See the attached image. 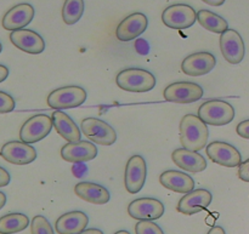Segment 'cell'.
Listing matches in <instances>:
<instances>
[{
  "label": "cell",
  "instance_id": "1",
  "mask_svg": "<svg viewBox=\"0 0 249 234\" xmlns=\"http://www.w3.org/2000/svg\"><path fill=\"white\" fill-rule=\"evenodd\" d=\"M209 131L207 124L195 114H186L180 121V142L182 148L194 152L203 150L207 146Z\"/></svg>",
  "mask_w": 249,
  "mask_h": 234
},
{
  "label": "cell",
  "instance_id": "2",
  "mask_svg": "<svg viewBox=\"0 0 249 234\" xmlns=\"http://www.w3.org/2000/svg\"><path fill=\"white\" fill-rule=\"evenodd\" d=\"M119 89L128 92H147L155 89L156 78L151 72L141 68H128L116 78Z\"/></svg>",
  "mask_w": 249,
  "mask_h": 234
},
{
  "label": "cell",
  "instance_id": "3",
  "mask_svg": "<svg viewBox=\"0 0 249 234\" xmlns=\"http://www.w3.org/2000/svg\"><path fill=\"white\" fill-rule=\"evenodd\" d=\"M198 117L203 123L213 126H224L230 124L235 118L232 104L223 100H209L201 104Z\"/></svg>",
  "mask_w": 249,
  "mask_h": 234
},
{
  "label": "cell",
  "instance_id": "4",
  "mask_svg": "<svg viewBox=\"0 0 249 234\" xmlns=\"http://www.w3.org/2000/svg\"><path fill=\"white\" fill-rule=\"evenodd\" d=\"M87 91L83 87L68 85L50 92L48 96V106L56 111L77 108L87 101Z\"/></svg>",
  "mask_w": 249,
  "mask_h": 234
},
{
  "label": "cell",
  "instance_id": "5",
  "mask_svg": "<svg viewBox=\"0 0 249 234\" xmlns=\"http://www.w3.org/2000/svg\"><path fill=\"white\" fill-rule=\"evenodd\" d=\"M53 119L48 114H36L24 121L19 130V138L24 143H36L45 138L53 129Z\"/></svg>",
  "mask_w": 249,
  "mask_h": 234
},
{
  "label": "cell",
  "instance_id": "6",
  "mask_svg": "<svg viewBox=\"0 0 249 234\" xmlns=\"http://www.w3.org/2000/svg\"><path fill=\"white\" fill-rule=\"evenodd\" d=\"M165 101L173 103L187 104L196 102L203 97V89L201 85L191 82H179L168 85L163 92Z\"/></svg>",
  "mask_w": 249,
  "mask_h": 234
},
{
  "label": "cell",
  "instance_id": "7",
  "mask_svg": "<svg viewBox=\"0 0 249 234\" xmlns=\"http://www.w3.org/2000/svg\"><path fill=\"white\" fill-rule=\"evenodd\" d=\"M162 21L172 29H187L197 21V12L190 5L175 4L170 5L163 11Z\"/></svg>",
  "mask_w": 249,
  "mask_h": 234
},
{
  "label": "cell",
  "instance_id": "8",
  "mask_svg": "<svg viewBox=\"0 0 249 234\" xmlns=\"http://www.w3.org/2000/svg\"><path fill=\"white\" fill-rule=\"evenodd\" d=\"M83 134L94 143L102 146H111L116 143V130L106 121L97 118H87L80 124Z\"/></svg>",
  "mask_w": 249,
  "mask_h": 234
},
{
  "label": "cell",
  "instance_id": "9",
  "mask_svg": "<svg viewBox=\"0 0 249 234\" xmlns=\"http://www.w3.org/2000/svg\"><path fill=\"white\" fill-rule=\"evenodd\" d=\"M147 176V167L143 157L136 154L128 160L124 172V184L130 194L139 193L143 188Z\"/></svg>",
  "mask_w": 249,
  "mask_h": 234
},
{
  "label": "cell",
  "instance_id": "10",
  "mask_svg": "<svg viewBox=\"0 0 249 234\" xmlns=\"http://www.w3.org/2000/svg\"><path fill=\"white\" fill-rule=\"evenodd\" d=\"M164 205L155 198H139L128 205L130 217L139 221H155L164 215Z\"/></svg>",
  "mask_w": 249,
  "mask_h": 234
},
{
  "label": "cell",
  "instance_id": "11",
  "mask_svg": "<svg viewBox=\"0 0 249 234\" xmlns=\"http://www.w3.org/2000/svg\"><path fill=\"white\" fill-rule=\"evenodd\" d=\"M0 157L15 165H27L36 159V150L33 146L22 141H10L0 150Z\"/></svg>",
  "mask_w": 249,
  "mask_h": 234
},
{
  "label": "cell",
  "instance_id": "12",
  "mask_svg": "<svg viewBox=\"0 0 249 234\" xmlns=\"http://www.w3.org/2000/svg\"><path fill=\"white\" fill-rule=\"evenodd\" d=\"M220 50L224 58L231 65H238L243 61L246 53L242 36L235 29H228L220 35Z\"/></svg>",
  "mask_w": 249,
  "mask_h": 234
},
{
  "label": "cell",
  "instance_id": "13",
  "mask_svg": "<svg viewBox=\"0 0 249 234\" xmlns=\"http://www.w3.org/2000/svg\"><path fill=\"white\" fill-rule=\"evenodd\" d=\"M207 154L212 162L226 167H236L242 164V157L237 148L221 141H214L207 146Z\"/></svg>",
  "mask_w": 249,
  "mask_h": 234
},
{
  "label": "cell",
  "instance_id": "14",
  "mask_svg": "<svg viewBox=\"0 0 249 234\" xmlns=\"http://www.w3.org/2000/svg\"><path fill=\"white\" fill-rule=\"evenodd\" d=\"M97 155V148L89 141H78L68 142L61 148V157L63 160L73 164L87 163L95 159Z\"/></svg>",
  "mask_w": 249,
  "mask_h": 234
},
{
  "label": "cell",
  "instance_id": "15",
  "mask_svg": "<svg viewBox=\"0 0 249 234\" xmlns=\"http://www.w3.org/2000/svg\"><path fill=\"white\" fill-rule=\"evenodd\" d=\"M216 58L211 52H196L184 58L181 63L182 72L190 77H201L214 69Z\"/></svg>",
  "mask_w": 249,
  "mask_h": 234
},
{
  "label": "cell",
  "instance_id": "16",
  "mask_svg": "<svg viewBox=\"0 0 249 234\" xmlns=\"http://www.w3.org/2000/svg\"><path fill=\"white\" fill-rule=\"evenodd\" d=\"M148 24L147 17L141 12L126 16L116 29V36L121 41H130L139 38L146 31Z\"/></svg>",
  "mask_w": 249,
  "mask_h": 234
},
{
  "label": "cell",
  "instance_id": "17",
  "mask_svg": "<svg viewBox=\"0 0 249 234\" xmlns=\"http://www.w3.org/2000/svg\"><path fill=\"white\" fill-rule=\"evenodd\" d=\"M10 40L21 51L31 55H38L45 50V41L36 32L31 29H18L10 34Z\"/></svg>",
  "mask_w": 249,
  "mask_h": 234
},
{
  "label": "cell",
  "instance_id": "18",
  "mask_svg": "<svg viewBox=\"0 0 249 234\" xmlns=\"http://www.w3.org/2000/svg\"><path fill=\"white\" fill-rule=\"evenodd\" d=\"M212 201H213V196L209 191L203 188L194 189L180 199L177 209L179 213L184 215H194L208 208Z\"/></svg>",
  "mask_w": 249,
  "mask_h": 234
},
{
  "label": "cell",
  "instance_id": "19",
  "mask_svg": "<svg viewBox=\"0 0 249 234\" xmlns=\"http://www.w3.org/2000/svg\"><path fill=\"white\" fill-rule=\"evenodd\" d=\"M34 17V9L31 4H18L11 7L2 17V27L6 31H18L28 26Z\"/></svg>",
  "mask_w": 249,
  "mask_h": 234
},
{
  "label": "cell",
  "instance_id": "20",
  "mask_svg": "<svg viewBox=\"0 0 249 234\" xmlns=\"http://www.w3.org/2000/svg\"><path fill=\"white\" fill-rule=\"evenodd\" d=\"M172 159L175 165L180 169L185 170L192 174H198L202 172L207 167V160L199 153L194 150H185V148H178L172 153Z\"/></svg>",
  "mask_w": 249,
  "mask_h": 234
},
{
  "label": "cell",
  "instance_id": "21",
  "mask_svg": "<svg viewBox=\"0 0 249 234\" xmlns=\"http://www.w3.org/2000/svg\"><path fill=\"white\" fill-rule=\"evenodd\" d=\"M89 217L83 211H70L56 220L55 230L58 234H79L87 230Z\"/></svg>",
  "mask_w": 249,
  "mask_h": 234
},
{
  "label": "cell",
  "instance_id": "22",
  "mask_svg": "<svg viewBox=\"0 0 249 234\" xmlns=\"http://www.w3.org/2000/svg\"><path fill=\"white\" fill-rule=\"evenodd\" d=\"M160 182L164 188L177 193L187 194L194 191L195 181L191 176L177 170H167L160 176Z\"/></svg>",
  "mask_w": 249,
  "mask_h": 234
},
{
  "label": "cell",
  "instance_id": "23",
  "mask_svg": "<svg viewBox=\"0 0 249 234\" xmlns=\"http://www.w3.org/2000/svg\"><path fill=\"white\" fill-rule=\"evenodd\" d=\"M74 193L83 201L88 203L96 204V205H104L109 201V192L107 188L100 184H92V182L83 181L75 184Z\"/></svg>",
  "mask_w": 249,
  "mask_h": 234
},
{
  "label": "cell",
  "instance_id": "24",
  "mask_svg": "<svg viewBox=\"0 0 249 234\" xmlns=\"http://www.w3.org/2000/svg\"><path fill=\"white\" fill-rule=\"evenodd\" d=\"M51 119H53V128L56 129L57 134H60L61 137H63L68 142H78V141H80L82 134H80L79 128L70 116H67V114L61 111H56L53 113Z\"/></svg>",
  "mask_w": 249,
  "mask_h": 234
},
{
  "label": "cell",
  "instance_id": "25",
  "mask_svg": "<svg viewBox=\"0 0 249 234\" xmlns=\"http://www.w3.org/2000/svg\"><path fill=\"white\" fill-rule=\"evenodd\" d=\"M29 225V218L24 214L12 213L0 217V234L22 232Z\"/></svg>",
  "mask_w": 249,
  "mask_h": 234
},
{
  "label": "cell",
  "instance_id": "26",
  "mask_svg": "<svg viewBox=\"0 0 249 234\" xmlns=\"http://www.w3.org/2000/svg\"><path fill=\"white\" fill-rule=\"evenodd\" d=\"M197 21L203 28L213 32V33L223 34L224 32L229 29L228 21L219 15L209 11V10H201V11L197 12Z\"/></svg>",
  "mask_w": 249,
  "mask_h": 234
},
{
  "label": "cell",
  "instance_id": "27",
  "mask_svg": "<svg viewBox=\"0 0 249 234\" xmlns=\"http://www.w3.org/2000/svg\"><path fill=\"white\" fill-rule=\"evenodd\" d=\"M84 14V0H66L62 7V19L66 24H75Z\"/></svg>",
  "mask_w": 249,
  "mask_h": 234
},
{
  "label": "cell",
  "instance_id": "28",
  "mask_svg": "<svg viewBox=\"0 0 249 234\" xmlns=\"http://www.w3.org/2000/svg\"><path fill=\"white\" fill-rule=\"evenodd\" d=\"M32 234H55L50 222L44 216H36L31 223Z\"/></svg>",
  "mask_w": 249,
  "mask_h": 234
},
{
  "label": "cell",
  "instance_id": "29",
  "mask_svg": "<svg viewBox=\"0 0 249 234\" xmlns=\"http://www.w3.org/2000/svg\"><path fill=\"white\" fill-rule=\"evenodd\" d=\"M136 234H164L162 228L153 221H139L135 226Z\"/></svg>",
  "mask_w": 249,
  "mask_h": 234
},
{
  "label": "cell",
  "instance_id": "30",
  "mask_svg": "<svg viewBox=\"0 0 249 234\" xmlns=\"http://www.w3.org/2000/svg\"><path fill=\"white\" fill-rule=\"evenodd\" d=\"M15 100L11 95L6 94L4 91H0V114L10 113L15 109Z\"/></svg>",
  "mask_w": 249,
  "mask_h": 234
},
{
  "label": "cell",
  "instance_id": "31",
  "mask_svg": "<svg viewBox=\"0 0 249 234\" xmlns=\"http://www.w3.org/2000/svg\"><path fill=\"white\" fill-rule=\"evenodd\" d=\"M238 177L243 182H249V158L238 167Z\"/></svg>",
  "mask_w": 249,
  "mask_h": 234
},
{
  "label": "cell",
  "instance_id": "32",
  "mask_svg": "<svg viewBox=\"0 0 249 234\" xmlns=\"http://www.w3.org/2000/svg\"><path fill=\"white\" fill-rule=\"evenodd\" d=\"M236 131H237V134L241 137L249 140V119L248 120L241 121L237 125V128H236Z\"/></svg>",
  "mask_w": 249,
  "mask_h": 234
},
{
  "label": "cell",
  "instance_id": "33",
  "mask_svg": "<svg viewBox=\"0 0 249 234\" xmlns=\"http://www.w3.org/2000/svg\"><path fill=\"white\" fill-rule=\"evenodd\" d=\"M10 174L4 169V167H0V187H5L10 184Z\"/></svg>",
  "mask_w": 249,
  "mask_h": 234
},
{
  "label": "cell",
  "instance_id": "34",
  "mask_svg": "<svg viewBox=\"0 0 249 234\" xmlns=\"http://www.w3.org/2000/svg\"><path fill=\"white\" fill-rule=\"evenodd\" d=\"M135 48H136V50H138V52L142 53V55H145V53L148 52V44H147V41H146V43H145V45L141 46V40H140V39H139V40L136 41V44H135Z\"/></svg>",
  "mask_w": 249,
  "mask_h": 234
},
{
  "label": "cell",
  "instance_id": "35",
  "mask_svg": "<svg viewBox=\"0 0 249 234\" xmlns=\"http://www.w3.org/2000/svg\"><path fill=\"white\" fill-rule=\"evenodd\" d=\"M7 77H9V69H7V67H5V66L0 65V83L6 80Z\"/></svg>",
  "mask_w": 249,
  "mask_h": 234
},
{
  "label": "cell",
  "instance_id": "36",
  "mask_svg": "<svg viewBox=\"0 0 249 234\" xmlns=\"http://www.w3.org/2000/svg\"><path fill=\"white\" fill-rule=\"evenodd\" d=\"M207 234H226L225 231H224L223 227H220V226H213V227L211 228V231H209Z\"/></svg>",
  "mask_w": 249,
  "mask_h": 234
},
{
  "label": "cell",
  "instance_id": "37",
  "mask_svg": "<svg viewBox=\"0 0 249 234\" xmlns=\"http://www.w3.org/2000/svg\"><path fill=\"white\" fill-rule=\"evenodd\" d=\"M202 1H204L208 5H212V6H220V5L225 2V0H202Z\"/></svg>",
  "mask_w": 249,
  "mask_h": 234
},
{
  "label": "cell",
  "instance_id": "38",
  "mask_svg": "<svg viewBox=\"0 0 249 234\" xmlns=\"http://www.w3.org/2000/svg\"><path fill=\"white\" fill-rule=\"evenodd\" d=\"M79 234H104V232L97 228H89V230H85L83 232H80Z\"/></svg>",
  "mask_w": 249,
  "mask_h": 234
},
{
  "label": "cell",
  "instance_id": "39",
  "mask_svg": "<svg viewBox=\"0 0 249 234\" xmlns=\"http://www.w3.org/2000/svg\"><path fill=\"white\" fill-rule=\"evenodd\" d=\"M5 204H6V196L2 192H0V210L4 208Z\"/></svg>",
  "mask_w": 249,
  "mask_h": 234
},
{
  "label": "cell",
  "instance_id": "40",
  "mask_svg": "<svg viewBox=\"0 0 249 234\" xmlns=\"http://www.w3.org/2000/svg\"><path fill=\"white\" fill-rule=\"evenodd\" d=\"M114 234H130L128 232V231H118V232H116Z\"/></svg>",
  "mask_w": 249,
  "mask_h": 234
},
{
  "label": "cell",
  "instance_id": "41",
  "mask_svg": "<svg viewBox=\"0 0 249 234\" xmlns=\"http://www.w3.org/2000/svg\"><path fill=\"white\" fill-rule=\"evenodd\" d=\"M1 49H2V46H1V44H0V52H1Z\"/></svg>",
  "mask_w": 249,
  "mask_h": 234
}]
</instances>
